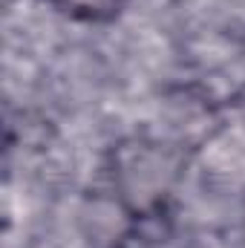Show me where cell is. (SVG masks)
Instances as JSON below:
<instances>
[{"label": "cell", "mask_w": 245, "mask_h": 248, "mask_svg": "<svg viewBox=\"0 0 245 248\" xmlns=\"http://www.w3.org/2000/svg\"><path fill=\"white\" fill-rule=\"evenodd\" d=\"M63 15L81 23H110L122 15L127 0H52Z\"/></svg>", "instance_id": "2"}, {"label": "cell", "mask_w": 245, "mask_h": 248, "mask_svg": "<svg viewBox=\"0 0 245 248\" xmlns=\"http://www.w3.org/2000/svg\"><path fill=\"white\" fill-rule=\"evenodd\" d=\"M116 185L133 211H150L162 202L173 179V165L156 144L122 147L116 159Z\"/></svg>", "instance_id": "1"}]
</instances>
